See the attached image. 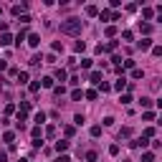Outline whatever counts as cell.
I'll use <instances>...</instances> for the list:
<instances>
[{"label":"cell","mask_w":162,"mask_h":162,"mask_svg":"<svg viewBox=\"0 0 162 162\" xmlns=\"http://www.w3.org/2000/svg\"><path fill=\"white\" fill-rule=\"evenodd\" d=\"M33 139H36V142L40 139V127H36V129H33Z\"/></svg>","instance_id":"1f68e13d"},{"label":"cell","mask_w":162,"mask_h":162,"mask_svg":"<svg viewBox=\"0 0 162 162\" xmlns=\"http://www.w3.org/2000/svg\"><path fill=\"white\" fill-rule=\"evenodd\" d=\"M122 104H132V96L129 94H122Z\"/></svg>","instance_id":"484cf974"},{"label":"cell","mask_w":162,"mask_h":162,"mask_svg":"<svg viewBox=\"0 0 162 162\" xmlns=\"http://www.w3.org/2000/svg\"><path fill=\"white\" fill-rule=\"evenodd\" d=\"M64 91H66L64 86H53V94H56V96H61V94H64Z\"/></svg>","instance_id":"f546056e"},{"label":"cell","mask_w":162,"mask_h":162,"mask_svg":"<svg viewBox=\"0 0 162 162\" xmlns=\"http://www.w3.org/2000/svg\"><path fill=\"white\" fill-rule=\"evenodd\" d=\"M142 162H155V155L152 152H142Z\"/></svg>","instance_id":"7c38bea8"},{"label":"cell","mask_w":162,"mask_h":162,"mask_svg":"<svg viewBox=\"0 0 162 162\" xmlns=\"http://www.w3.org/2000/svg\"><path fill=\"white\" fill-rule=\"evenodd\" d=\"M139 48H142V51L152 48V40H150V38H142V40H139Z\"/></svg>","instance_id":"52a82bcc"},{"label":"cell","mask_w":162,"mask_h":162,"mask_svg":"<svg viewBox=\"0 0 162 162\" xmlns=\"http://www.w3.org/2000/svg\"><path fill=\"white\" fill-rule=\"evenodd\" d=\"M132 76H134V79H142L145 74H142V69H132Z\"/></svg>","instance_id":"d4e9b609"},{"label":"cell","mask_w":162,"mask_h":162,"mask_svg":"<svg viewBox=\"0 0 162 162\" xmlns=\"http://www.w3.org/2000/svg\"><path fill=\"white\" fill-rule=\"evenodd\" d=\"M3 139L8 142V145H10V147H13V139H15V134H13V132H5V134H3Z\"/></svg>","instance_id":"9a60e30c"},{"label":"cell","mask_w":162,"mask_h":162,"mask_svg":"<svg viewBox=\"0 0 162 162\" xmlns=\"http://www.w3.org/2000/svg\"><path fill=\"white\" fill-rule=\"evenodd\" d=\"M5 160H8V155H5V152H0V162H5Z\"/></svg>","instance_id":"d590c367"},{"label":"cell","mask_w":162,"mask_h":162,"mask_svg":"<svg viewBox=\"0 0 162 162\" xmlns=\"http://www.w3.org/2000/svg\"><path fill=\"white\" fill-rule=\"evenodd\" d=\"M86 13H89V15H99V8H96V5H86Z\"/></svg>","instance_id":"ac0fdd59"},{"label":"cell","mask_w":162,"mask_h":162,"mask_svg":"<svg viewBox=\"0 0 162 162\" xmlns=\"http://www.w3.org/2000/svg\"><path fill=\"white\" fill-rule=\"evenodd\" d=\"M99 18H101V20H119V15H117L114 10H101Z\"/></svg>","instance_id":"7a4b0ae2"},{"label":"cell","mask_w":162,"mask_h":162,"mask_svg":"<svg viewBox=\"0 0 162 162\" xmlns=\"http://www.w3.org/2000/svg\"><path fill=\"white\" fill-rule=\"evenodd\" d=\"M56 162H71V160H69V155H61V157H56Z\"/></svg>","instance_id":"e575fe53"},{"label":"cell","mask_w":162,"mask_h":162,"mask_svg":"<svg viewBox=\"0 0 162 162\" xmlns=\"http://www.w3.org/2000/svg\"><path fill=\"white\" fill-rule=\"evenodd\" d=\"M81 96H84V91H79V89L71 91V99H74V101H81Z\"/></svg>","instance_id":"5bb4252c"},{"label":"cell","mask_w":162,"mask_h":162,"mask_svg":"<svg viewBox=\"0 0 162 162\" xmlns=\"http://www.w3.org/2000/svg\"><path fill=\"white\" fill-rule=\"evenodd\" d=\"M107 36H109V38H114V36H117V28H114V26H109V28H107Z\"/></svg>","instance_id":"4316f807"},{"label":"cell","mask_w":162,"mask_h":162,"mask_svg":"<svg viewBox=\"0 0 162 162\" xmlns=\"http://www.w3.org/2000/svg\"><path fill=\"white\" fill-rule=\"evenodd\" d=\"M122 69H134V61H132V58H124V64H122Z\"/></svg>","instance_id":"ffe728a7"},{"label":"cell","mask_w":162,"mask_h":162,"mask_svg":"<svg viewBox=\"0 0 162 162\" xmlns=\"http://www.w3.org/2000/svg\"><path fill=\"white\" fill-rule=\"evenodd\" d=\"M36 122H38V124H43V122H46V114L38 112V114H36Z\"/></svg>","instance_id":"cb8c5ba5"},{"label":"cell","mask_w":162,"mask_h":162,"mask_svg":"<svg viewBox=\"0 0 162 162\" xmlns=\"http://www.w3.org/2000/svg\"><path fill=\"white\" fill-rule=\"evenodd\" d=\"M26 8H28L26 3H20V5H13V8H10V13H13V15H26Z\"/></svg>","instance_id":"3957f363"},{"label":"cell","mask_w":162,"mask_h":162,"mask_svg":"<svg viewBox=\"0 0 162 162\" xmlns=\"http://www.w3.org/2000/svg\"><path fill=\"white\" fill-rule=\"evenodd\" d=\"M129 134H132V129H129V127H122V129H119V139H127Z\"/></svg>","instance_id":"30bf717a"},{"label":"cell","mask_w":162,"mask_h":162,"mask_svg":"<svg viewBox=\"0 0 162 162\" xmlns=\"http://www.w3.org/2000/svg\"><path fill=\"white\" fill-rule=\"evenodd\" d=\"M20 112L28 114V112H31V101H23V104H20Z\"/></svg>","instance_id":"44dd1931"},{"label":"cell","mask_w":162,"mask_h":162,"mask_svg":"<svg viewBox=\"0 0 162 162\" xmlns=\"http://www.w3.org/2000/svg\"><path fill=\"white\" fill-rule=\"evenodd\" d=\"M132 147H137V150H145V147H147V139H145V137H142V139H134V142H132Z\"/></svg>","instance_id":"5b68a950"},{"label":"cell","mask_w":162,"mask_h":162,"mask_svg":"<svg viewBox=\"0 0 162 162\" xmlns=\"http://www.w3.org/2000/svg\"><path fill=\"white\" fill-rule=\"evenodd\" d=\"M91 81H94V84H101V74L99 71H91V76H89Z\"/></svg>","instance_id":"4fadbf2b"},{"label":"cell","mask_w":162,"mask_h":162,"mask_svg":"<svg viewBox=\"0 0 162 162\" xmlns=\"http://www.w3.org/2000/svg\"><path fill=\"white\" fill-rule=\"evenodd\" d=\"M10 43H13L10 33H3V36H0V46H10Z\"/></svg>","instance_id":"8992f818"},{"label":"cell","mask_w":162,"mask_h":162,"mask_svg":"<svg viewBox=\"0 0 162 162\" xmlns=\"http://www.w3.org/2000/svg\"><path fill=\"white\" fill-rule=\"evenodd\" d=\"M109 155H119V145H112L109 147Z\"/></svg>","instance_id":"d6a6232c"},{"label":"cell","mask_w":162,"mask_h":162,"mask_svg":"<svg viewBox=\"0 0 162 162\" xmlns=\"http://www.w3.org/2000/svg\"><path fill=\"white\" fill-rule=\"evenodd\" d=\"M81 28H84V23H81L79 18H66V20H61V33H66V36H79Z\"/></svg>","instance_id":"6da1fadb"},{"label":"cell","mask_w":162,"mask_h":162,"mask_svg":"<svg viewBox=\"0 0 162 162\" xmlns=\"http://www.w3.org/2000/svg\"><path fill=\"white\" fill-rule=\"evenodd\" d=\"M150 137H155V129H152V127H147V129H145V139H150Z\"/></svg>","instance_id":"83f0119b"},{"label":"cell","mask_w":162,"mask_h":162,"mask_svg":"<svg viewBox=\"0 0 162 162\" xmlns=\"http://www.w3.org/2000/svg\"><path fill=\"white\" fill-rule=\"evenodd\" d=\"M101 134V127H91V137H99Z\"/></svg>","instance_id":"4dcf8cb0"},{"label":"cell","mask_w":162,"mask_h":162,"mask_svg":"<svg viewBox=\"0 0 162 162\" xmlns=\"http://www.w3.org/2000/svg\"><path fill=\"white\" fill-rule=\"evenodd\" d=\"M86 160L89 162H96V152H86Z\"/></svg>","instance_id":"836d02e7"},{"label":"cell","mask_w":162,"mask_h":162,"mask_svg":"<svg viewBox=\"0 0 162 162\" xmlns=\"http://www.w3.org/2000/svg\"><path fill=\"white\" fill-rule=\"evenodd\" d=\"M56 79H58V81H66V71H64V69H56Z\"/></svg>","instance_id":"2e32d148"},{"label":"cell","mask_w":162,"mask_h":162,"mask_svg":"<svg viewBox=\"0 0 162 162\" xmlns=\"http://www.w3.org/2000/svg\"><path fill=\"white\" fill-rule=\"evenodd\" d=\"M18 81H20V84H26V81H28V71H20L18 74Z\"/></svg>","instance_id":"d6986e66"},{"label":"cell","mask_w":162,"mask_h":162,"mask_svg":"<svg viewBox=\"0 0 162 162\" xmlns=\"http://www.w3.org/2000/svg\"><path fill=\"white\" fill-rule=\"evenodd\" d=\"M40 86H46V89H53V79H51V76H46L43 81H40Z\"/></svg>","instance_id":"8fae6325"},{"label":"cell","mask_w":162,"mask_h":162,"mask_svg":"<svg viewBox=\"0 0 162 162\" xmlns=\"http://www.w3.org/2000/svg\"><path fill=\"white\" fill-rule=\"evenodd\" d=\"M114 89H117V91H122V89H127V79L122 76V79L117 81V84H114Z\"/></svg>","instance_id":"ba28073f"},{"label":"cell","mask_w":162,"mask_h":162,"mask_svg":"<svg viewBox=\"0 0 162 162\" xmlns=\"http://www.w3.org/2000/svg\"><path fill=\"white\" fill-rule=\"evenodd\" d=\"M84 96H86V99H91V101H94V99H96V96H99V94H96V91H94V89H89V91H86V94H84Z\"/></svg>","instance_id":"603a6c76"},{"label":"cell","mask_w":162,"mask_h":162,"mask_svg":"<svg viewBox=\"0 0 162 162\" xmlns=\"http://www.w3.org/2000/svg\"><path fill=\"white\" fill-rule=\"evenodd\" d=\"M18 162H28V160H18Z\"/></svg>","instance_id":"8d00e7d4"},{"label":"cell","mask_w":162,"mask_h":162,"mask_svg":"<svg viewBox=\"0 0 162 162\" xmlns=\"http://www.w3.org/2000/svg\"><path fill=\"white\" fill-rule=\"evenodd\" d=\"M142 119H145V122H152V119H155V112H145V114H142Z\"/></svg>","instance_id":"7402d4cb"},{"label":"cell","mask_w":162,"mask_h":162,"mask_svg":"<svg viewBox=\"0 0 162 162\" xmlns=\"http://www.w3.org/2000/svg\"><path fill=\"white\" fill-rule=\"evenodd\" d=\"M81 66H84V69H91V58H81Z\"/></svg>","instance_id":"f1b7e54d"},{"label":"cell","mask_w":162,"mask_h":162,"mask_svg":"<svg viewBox=\"0 0 162 162\" xmlns=\"http://www.w3.org/2000/svg\"><path fill=\"white\" fill-rule=\"evenodd\" d=\"M28 43H31V46H38V43H40V36L31 33V36H28Z\"/></svg>","instance_id":"9c48e42d"},{"label":"cell","mask_w":162,"mask_h":162,"mask_svg":"<svg viewBox=\"0 0 162 162\" xmlns=\"http://www.w3.org/2000/svg\"><path fill=\"white\" fill-rule=\"evenodd\" d=\"M139 101H142V107H152V104H155V101H152V99H150V96H142V99H139Z\"/></svg>","instance_id":"e0dca14e"},{"label":"cell","mask_w":162,"mask_h":162,"mask_svg":"<svg viewBox=\"0 0 162 162\" xmlns=\"http://www.w3.org/2000/svg\"><path fill=\"white\" fill-rule=\"evenodd\" d=\"M69 145H71V142H66V139H58V142H56V152H66V150H69Z\"/></svg>","instance_id":"277c9868"}]
</instances>
